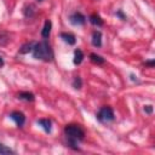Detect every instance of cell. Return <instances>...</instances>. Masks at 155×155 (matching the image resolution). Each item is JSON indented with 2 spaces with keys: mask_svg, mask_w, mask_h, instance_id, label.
Returning a JSON list of instances; mask_svg holds the SVG:
<instances>
[{
  "mask_svg": "<svg viewBox=\"0 0 155 155\" xmlns=\"http://www.w3.org/2000/svg\"><path fill=\"white\" fill-rule=\"evenodd\" d=\"M38 124L45 130V132H47V133H50L51 132V128H52V124H51V121L48 120V119H40V120H38Z\"/></svg>",
  "mask_w": 155,
  "mask_h": 155,
  "instance_id": "7",
  "label": "cell"
},
{
  "mask_svg": "<svg viewBox=\"0 0 155 155\" xmlns=\"http://www.w3.org/2000/svg\"><path fill=\"white\" fill-rule=\"evenodd\" d=\"M82 59H84V53H82V51L81 50H75V52H74V64H80L81 62H82Z\"/></svg>",
  "mask_w": 155,
  "mask_h": 155,
  "instance_id": "12",
  "label": "cell"
},
{
  "mask_svg": "<svg viewBox=\"0 0 155 155\" xmlns=\"http://www.w3.org/2000/svg\"><path fill=\"white\" fill-rule=\"evenodd\" d=\"M10 117L16 122V125H17L18 127H22V126L24 125L25 116H24L23 113H21V111H12V113L10 114Z\"/></svg>",
  "mask_w": 155,
  "mask_h": 155,
  "instance_id": "4",
  "label": "cell"
},
{
  "mask_svg": "<svg viewBox=\"0 0 155 155\" xmlns=\"http://www.w3.org/2000/svg\"><path fill=\"white\" fill-rule=\"evenodd\" d=\"M1 67H4V59H2V57L0 56V68Z\"/></svg>",
  "mask_w": 155,
  "mask_h": 155,
  "instance_id": "19",
  "label": "cell"
},
{
  "mask_svg": "<svg viewBox=\"0 0 155 155\" xmlns=\"http://www.w3.org/2000/svg\"><path fill=\"white\" fill-rule=\"evenodd\" d=\"M144 110L150 114V113H153V107H151V105H145V107H144Z\"/></svg>",
  "mask_w": 155,
  "mask_h": 155,
  "instance_id": "17",
  "label": "cell"
},
{
  "mask_svg": "<svg viewBox=\"0 0 155 155\" xmlns=\"http://www.w3.org/2000/svg\"><path fill=\"white\" fill-rule=\"evenodd\" d=\"M92 45L96 46V47H99L102 45V34H101V31H98V30L93 31V34H92Z\"/></svg>",
  "mask_w": 155,
  "mask_h": 155,
  "instance_id": "6",
  "label": "cell"
},
{
  "mask_svg": "<svg viewBox=\"0 0 155 155\" xmlns=\"http://www.w3.org/2000/svg\"><path fill=\"white\" fill-rule=\"evenodd\" d=\"M0 154L1 155H7V154H15V151L10 148H7L6 145L4 144H0Z\"/></svg>",
  "mask_w": 155,
  "mask_h": 155,
  "instance_id": "15",
  "label": "cell"
},
{
  "mask_svg": "<svg viewBox=\"0 0 155 155\" xmlns=\"http://www.w3.org/2000/svg\"><path fill=\"white\" fill-rule=\"evenodd\" d=\"M97 119L101 122H103V124H108V122L113 121L115 119L113 109L110 107H103V108H101L99 111H98V114H97Z\"/></svg>",
  "mask_w": 155,
  "mask_h": 155,
  "instance_id": "3",
  "label": "cell"
},
{
  "mask_svg": "<svg viewBox=\"0 0 155 155\" xmlns=\"http://www.w3.org/2000/svg\"><path fill=\"white\" fill-rule=\"evenodd\" d=\"M64 133L68 139V144L74 149H78L76 144L85 138V131L79 125H75V124L67 125L64 127Z\"/></svg>",
  "mask_w": 155,
  "mask_h": 155,
  "instance_id": "1",
  "label": "cell"
},
{
  "mask_svg": "<svg viewBox=\"0 0 155 155\" xmlns=\"http://www.w3.org/2000/svg\"><path fill=\"white\" fill-rule=\"evenodd\" d=\"M90 22H91L93 25H97V27H102V25H103L102 18H101L98 15H96V13H93V15L90 16Z\"/></svg>",
  "mask_w": 155,
  "mask_h": 155,
  "instance_id": "10",
  "label": "cell"
},
{
  "mask_svg": "<svg viewBox=\"0 0 155 155\" xmlns=\"http://www.w3.org/2000/svg\"><path fill=\"white\" fill-rule=\"evenodd\" d=\"M61 38H62L67 44H69V45H74V44L76 42L75 36H74L73 34H70V33H61Z\"/></svg>",
  "mask_w": 155,
  "mask_h": 155,
  "instance_id": "9",
  "label": "cell"
},
{
  "mask_svg": "<svg viewBox=\"0 0 155 155\" xmlns=\"http://www.w3.org/2000/svg\"><path fill=\"white\" fill-rule=\"evenodd\" d=\"M33 57L36 59H41L45 62H48L53 58V52L51 46L46 42V41H41L34 45L33 47Z\"/></svg>",
  "mask_w": 155,
  "mask_h": 155,
  "instance_id": "2",
  "label": "cell"
},
{
  "mask_svg": "<svg viewBox=\"0 0 155 155\" xmlns=\"http://www.w3.org/2000/svg\"><path fill=\"white\" fill-rule=\"evenodd\" d=\"M39 1H40V0H39Z\"/></svg>",
  "mask_w": 155,
  "mask_h": 155,
  "instance_id": "21",
  "label": "cell"
},
{
  "mask_svg": "<svg viewBox=\"0 0 155 155\" xmlns=\"http://www.w3.org/2000/svg\"><path fill=\"white\" fill-rule=\"evenodd\" d=\"M73 86H74L75 88H81V86H82V81H81V79H80L79 76H76V78L74 79V81H73Z\"/></svg>",
  "mask_w": 155,
  "mask_h": 155,
  "instance_id": "16",
  "label": "cell"
},
{
  "mask_svg": "<svg viewBox=\"0 0 155 155\" xmlns=\"http://www.w3.org/2000/svg\"><path fill=\"white\" fill-rule=\"evenodd\" d=\"M51 28H52V23H51V21L46 19V21H45V24H44V28H42V30H41V35H42V38H48V36H50Z\"/></svg>",
  "mask_w": 155,
  "mask_h": 155,
  "instance_id": "8",
  "label": "cell"
},
{
  "mask_svg": "<svg viewBox=\"0 0 155 155\" xmlns=\"http://www.w3.org/2000/svg\"><path fill=\"white\" fill-rule=\"evenodd\" d=\"M90 59H91L93 63H96V64H103V63H104V58L101 57V56L97 54V53H91V54H90Z\"/></svg>",
  "mask_w": 155,
  "mask_h": 155,
  "instance_id": "13",
  "label": "cell"
},
{
  "mask_svg": "<svg viewBox=\"0 0 155 155\" xmlns=\"http://www.w3.org/2000/svg\"><path fill=\"white\" fill-rule=\"evenodd\" d=\"M18 98L27 101V102H33L34 101V94L31 92H21L18 93Z\"/></svg>",
  "mask_w": 155,
  "mask_h": 155,
  "instance_id": "11",
  "label": "cell"
},
{
  "mask_svg": "<svg viewBox=\"0 0 155 155\" xmlns=\"http://www.w3.org/2000/svg\"><path fill=\"white\" fill-rule=\"evenodd\" d=\"M117 16H120L121 18H125V16H124V15L121 13V11H119V12H117Z\"/></svg>",
  "mask_w": 155,
  "mask_h": 155,
  "instance_id": "20",
  "label": "cell"
},
{
  "mask_svg": "<svg viewBox=\"0 0 155 155\" xmlns=\"http://www.w3.org/2000/svg\"><path fill=\"white\" fill-rule=\"evenodd\" d=\"M69 19H70L71 24H74V25H82V24L86 22V17H85L82 13H80V12L73 13Z\"/></svg>",
  "mask_w": 155,
  "mask_h": 155,
  "instance_id": "5",
  "label": "cell"
},
{
  "mask_svg": "<svg viewBox=\"0 0 155 155\" xmlns=\"http://www.w3.org/2000/svg\"><path fill=\"white\" fill-rule=\"evenodd\" d=\"M33 47H34V44L33 42H29V44H25L22 46V48L19 50L21 53H28V52H31L33 51Z\"/></svg>",
  "mask_w": 155,
  "mask_h": 155,
  "instance_id": "14",
  "label": "cell"
},
{
  "mask_svg": "<svg viewBox=\"0 0 155 155\" xmlns=\"http://www.w3.org/2000/svg\"><path fill=\"white\" fill-rule=\"evenodd\" d=\"M154 61H148V62H145V65H149V67H153L154 65Z\"/></svg>",
  "mask_w": 155,
  "mask_h": 155,
  "instance_id": "18",
  "label": "cell"
}]
</instances>
